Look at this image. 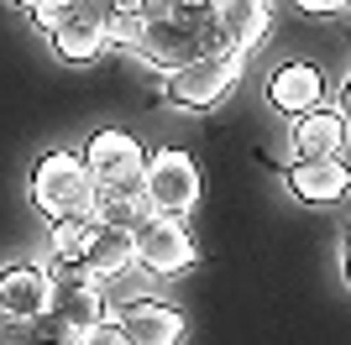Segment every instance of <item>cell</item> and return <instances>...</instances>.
<instances>
[{"label":"cell","mask_w":351,"mask_h":345,"mask_svg":"<svg viewBox=\"0 0 351 345\" xmlns=\"http://www.w3.org/2000/svg\"><path fill=\"white\" fill-rule=\"evenodd\" d=\"M100 199V183L89 172L84 152H43L32 168V204L43 220H73L89 215Z\"/></svg>","instance_id":"6da1fadb"},{"label":"cell","mask_w":351,"mask_h":345,"mask_svg":"<svg viewBox=\"0 0 351 345\" xmlns=\"http://www.w3.org/2000/svg\"><path fill=\"white\" fill-rule=\"evenodd\" d=\"M53 277V293H47V314L37 319V330L43 335H58V340H84L95 324H105V288L95 272L84 267H47Z\"/></svg>","instance_id":"7a4b0ae2"},{"label":"cell","mask_w":351,"mask_h":345,"mask_svg":"<svg viewBox=\"0 0 351 345\" xmlns=\"http://www.w3.org/2000/svg\"><path fill=\"white\" fill-rule=\"evenodd\" d=\"M241 68H247V53H241V47L199 53L194 63H184V68L168 73V100H173L178 110H215L220 100L236 94Z\"/></svg>","instance_id":"3957f363"},{"label":"cell","mask_w":351,"mask_h":345,"mask_svg":"<svg viewBox=\"0 0 351 345\" xmlns=\"http://www.w3.org/2000/svg\"><path fill=\"white\" fill-rule=\"evenodd\" d=\"M199 162L178 146H162V152H147V168H142V199L152 204V215H178L189 220L199 209Z\"/></svg>","instance_id":"277c9868"},{"label":"cell","mask_w":351,"mask_h":345,"mask_svg":"<svg viewBox=\"0 0 351 345\" xmlns=\"http://www.w3.org/2000/svg\"><path fill=\"white\" fill-rule=\"evenodd\" d=\"M84 162H89V172H95L100 194H142L147 146L136 142L126 126H100V131H89Z\"/></svg>","instance_id":"5b68a950"},{"label":"cell","mask_w":351,"mask_h":345,"mask_svg":"<svg viewBox=\"0 0 351 345\" xmlns=\"http://www.w3.org/2000/svg\"><path fill=\"white\" fill-rule=\"evenodd\" d=\"M199 261V241L189 235V225L178 215H152L136 230V267L152 277H178Z\"/></svg>","instance_id":"8992f818"},{"label":"cell","mask_w":351,"mask_h":345,"mask_svg":"<svg viewBox=\"0 0 351 345\" xmlns=\"http://www.w3.org/2000/svg\"><path fill=\"white\" fill-rule=\"evenodd\" d=\"M351 146V120L336 110H325V105H315V110L304 115H293V126H289V157L293 162H304V157H341Z\"/></svg>","instance_id":"52a82bcc"},{"label":"cell","mask_w":351,"mask_h":345,"mask_svg":"<svg viewBox=\"0 0 351 345\" xmlns=\"http://www.w3.org/2000/svg\"><path fill=\"white\" fill-rule=\"evenodd\" d=\"M126 330V340L132 345H178L184 340V314H178L173 303H162V298H126L116 303V314H110Z\"/></svg>","instance_id":"ba28073f"},{"label":"cell","mask_w":351,"mask_h":345,"mask_svg":"<svg viewBox=\"0 0 351 345\" xmlns=\"http://www.w3.org/2000/svg\"><path fill=\"white\" fill-rule=\"evenodd\" d=\"M267 105L283 115H304L315 105H325V73L320 63H309V58H293L283 68H273L267 79Z\"/></svg>","instance_id":"9c48e42d"},{"label":"cell","mask_w":351,"mask_h":345,"mask_svg":"<svg viewBox=\"0 0 351 345\" xmlns=\"http://www.w3.org/2000/svg\"><path fill=\"white\" fill-rule=\"evenodd\" d=\"M289 194L299 204H341L351 194V168L341 157H304L289 162Z\"/></svg>","instance_id":"30bf717a"},{"label":"cell","mask_w":351,"mask_h":345,"mask_svg":"<svg viewBox=\"0 0 351 345\" xmlns=\"http://www.w3.org/2000/svg\"><path fill=\"white\" fill-rule=\"evenodd\" d=\"M47 293H53V277L43 267H5L0 272V319H37L47 314Z\"/></svg>","instance_id":"8fae6325"},{"label":"cell","mask_w":351,"mask_h":345,"mask_svg":"<svg viewBox=\"0 0 351 345\" xmlns=\"http://www.w3.org/2000/svg\"><path fill=\"white\" fill-rule=\"evenodd\" d=\"M215 16H220L226 42L252 53L267 37V27H273V0H215Z\"/></svg>","instance_id":"7c38bea8"},{"label":"cell","mask_w":351,"mask_h":345,"mask_svg":"<svg viewBox=\"0 0 351 345\" xmlns=\"http://www.w3.org/2000/svg\"><path fill=\"white\" fill-rule=\"evenodd\" d=\"M132 267H136V235H132V230H116V225H100V220H95V241H89L84 272H95L100 283H110V277H126Z\"/></svg>","instance_id":"4fadbf2b"},{"label":"cell","mask_w":351,"mask_h":345,"mask_svg":"<svg viewBox=\"0 0 351 345\" xmlns=\"http://www.w3.org/2000/svg\"><path fill=\"white\" fill-rule=\"evenodd\" d=\"M89 241H95V215L47 220V267H84Z\"/></svg>","instance_id":"5bb4252c"},{"label":"cell","mask_w":351,"mask_h":345,"mask_svg":"<svg viewBox=\"0 0 351 345\" xmlns=\"http://www.w3.org/2000/svg\"><path fill=\"white\" fill-rule=\"evenodd\" d=\"M89 215L100 220V225H116V230H132L136 235V230L152 220V204H147L142 194H100Z\"/></svg>","instance_id":"9a60e30c"},{"label":"cell","mask_w":351,"mask_h":345,"mask_svg":"<svg viewBox=\"0 0 351 345\" xmlns=\"http://www.w3.org/2000/svg\"><path fill=\"white\" fill-rule=\"evenodd\" d=\"M142 31H147L142 11H116V5H110V16H105V37H110V47H126V53H132Z\"/></svg>","instance_id":"2e32d148"},{"label":"cell","mask_w":351,"mask_h":345,"mask_svg":"<svg viewBox=\"0 0 351 345\" xmlns=\"http://www.w3.org/2000/svg\"><path fill=\"white\" fill-rule=\"evenodd\" d=\"M69 5H73V0H37V5H32V21H37V27L53 37V31L69 21Z\"/></svg>","instance_id":"e0dca14e"},{"label":"cell","mask_w":351,"mask_h":345,"mask_svg":"<svg viewBox=\"0 0 351 345\" xmlns=\"http://www.w3.org/2000/svg\"><path fill=\"white\" fill-rule=\"evenodd\" d=\"M32 340H37L32 319H0V345H32Z\"/></svg>","instance_id":"ac0fdd59"},{"label":"cell","mask_w":351,"mask_h":345,"mask_svg":"<svg viewBox=\"0 0 351 345\" xmlns=\"http://www.w3.org/2000/svg\"><path fill=\"white\" fill-rule=\"evenodd\" d=\"M79 345H132V340H126V330H121L116 319H105V324H95Z\"/></svg>","instance_id":"d6986e66"},{"label":"cell","mask_w":351,"mask_h":345,"mask_svg":"<svg viewBox=\"0 0 351 345\" xmlns=\"http://www.w3.org/2000/svg\"><path fill=\"white\" fill-rule=\"evenodd\" d=\"M293 5H299L304 16H341V5H346V0H293Z\"/></svg>","instance_id":"ffe728a7"},{"label":"cell","mask_w":351,"mask_h":345,"mask_svg":"<svg viewBox=\"0 0 351 345\" xmlns=\"http://www.w3.org/2000/svg\"><path fill=\"white\" fill-rule=\"evenodd\" d=\"M173 11H215V0H173Z\"/></svg>","instance_id":"44dd1931"},{"label":"cell","mask_w":351,"mask_h":345,"mask_svg":"<svg viewBox=\"0 0 351 345\" xmlns=\"http://www.w3.org/2000/svg\"><path fill=\"white\" fill-rule=\"evenodd\" d=\"M341 115H346V120H351V73H346V79H341Z\"/></svg>","instance_id":"7402d4cb"},{"label":"cell","mask_w":351,"mask_h":345,"mask_svg":"<svg viewBox=\"0 0 351 345\" xmlns=\"http://www.w3.org/2000/svg\"><path fill=\"white\" fill-rule=\"evenodd\" d=\"M346 283H351V235H346Z\"/></svg>","instance_id":"603a6c76"},{"label":"cell","mask_w":351,"mask_h":345,"mask_svg":"<svg viewBox=\"0 0 351 345\" xmlns=\"http://www.w3.org/2000/svg\"><path fill=\"white\" fill-rule=\"evenodd\" d=\"M11 5H27V11H32V5H37V0H11Z\"/></svg>","instance_id":"cb8c5ba5"},{"label":"cell","mask_w":351,"mask_h":345,"mask_svg":"<svg viewBox=\"0 0 351 345\" xmlns=\"http://www.w3.org/2000/svg\"><path fill=\"white\" fill-rule=\"evenodd\" d=\"M341 16H346V21H351V0H346V5H341Z\"/></svg>","instance_id":"d4e9b609"}]
</instances>
